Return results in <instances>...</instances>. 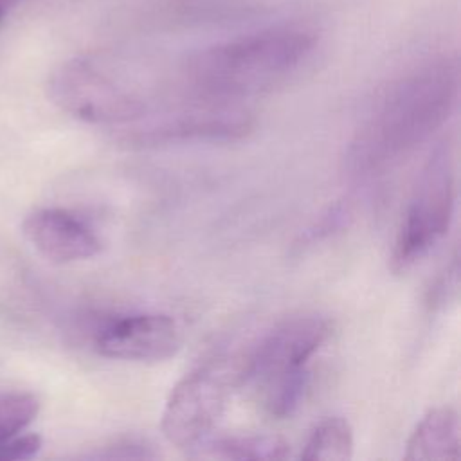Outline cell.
I'll return each instance as SVG.
<instances>
[{
	"label": "cell",
	"instance_id": "1",
	"mask_svg": "<svg viewBox=\"0 0 461 461\" xmlns=\"http://www.w3.org/2000/svg\"><path fill=\"white\" fill-rule=\"evenodd\" d=\"M459 97V61L434 56L389 81L373 99L349 144L355 175H373L425 142L452 115Z\"/></svg>",
	"mask_w": 461,
	"mask_h": 461
},
{
	"label": "cell",
	"instance_id": "2",
	"mask_svg": "<svg viewBox=\"0 0 461 461\" xmlns=\"http://www.w3.org/2000/svg\"><path fill=\"white\" fill-rule=\"evenodd\" d=\"M315 45L308 27H268L196 50L184 61L182 79L194 99L240 103L286 81Z\"/></svg>",
	"mask_w": 461,
	"mask_h": 461
},
{
	"label": "cell",
	"instance_id": "3",
	"mask_svg": "<svg viewBox=\"0 0 461 461\" xmlns=\"http://www.w3.org/2000/svg\"><path fill=\"white\" fill-rule=\"evenodd\" d=\"M456 205V167L448 142H439L427 158L405 207L393 250L391 270L407 272L447 234Z\"/></svg>",
	"mask_w": 461,
	"mask_h": 461
},
{
	"label": "cell",
	"instance_id": "4",
	"mask_svg": "<svg viewBox=\"0 0 461 461\" xmlns=\"http://www.w3.org/2000/svg\"><path fill=\"white\" fill-rule=\"evenodd\" d=\"M241 384L240 358H214L182 376L171 389L160 420L164 438L178 448H196L220 421L227 400Z\"/></svg>",
	"mask_w": 461,
	"mask_h": 461
},
{
	"label": "cell",
	"instance_id": "5",
	"mask_svg": "<svg viewBox=\"0 0 461 461\" xmlns=\"http://www.w3.org/2000/svg\"><path fill=\"white\" fill-rule=\"evenodd\" d=\"M50 99L68 115L103 126H126L148 115V103L90 58H70L49 77Z\"/></svg>",
	"mask_w": 461,
	"mask_h": 461
},
{
	"label": "cell",
	"instance_id": "6",
	"mask_svg": "<svg viewBox=\"0 0 461 461\" xmlns=\"http://www.w3.org/2000/svg\"><path fill=\"white\" fill-rule=\"evenodd\" d=\"M252 128L254 117L240 103L194 99L178 110L122 126L121 140L140 148L191 140H236Z\"/></svg>",
	"mask_w": 461,
	"mask_h": 461
},
{
	"label": "cell",
	"instance_id": "7",
	"mask_svg": "<svg viewBox=\"0 0 461 461\" xmlns=\"http://www.w3.org/2000/svg\"><path fill=\"white\" fill-rule=\"evenodd\" d=\"M330 335L331 322L321 315H297L279 322L240 358L241 384H263L270 378L304 369Z\"/></svg>",
	"mask_w": 461,
	"mask_h": 461
},
{
	"label": "cell",
	"instance_id": "8",
	"mask_svg": "<svg viewBox=\"0 0 461 461\" xmlns=\"http://www.w3.org/2000/svg\"><path fill=\"white\" fill-rule=\"evenodd\" d=\"M182 346L178 322L166 313L142 312L104 321L94 333V349L117 360L160 362Z\"/></svg>",
	"mask_w": 461,
	"mask_h": 461
},
{
	"label": "cell",
	"instance_id": "9",
	"mask_svg": "<svg viewBox=\"0 0 461 461\" xmlns=\"http://www.w3.org/2000/svg\"><path fill=\"white\" fill-rule=\"evenodd\" d=\"M22 230L34 250L52 263L63 265L90 259L103 247L95 230L65 209H38L23 220Z\"/></svg>",
	"mask_w": 461,
	"mask_h": 461
},
{
	"label": "cell",
	"instance_id": "10",
	"mask_svg": "<svg viewBox=\"0 0 461 461\" xmlns=\"http://www.w3.org/2000/svg\"><path fill=\"white\" fill-rule=\"evenodd\" d=\"M461 448L459 414L450 405L430 409L411 432L405 457L411 461L457 459Z\"/></svg>",
	"mask_w": 461,
	"mask_h": 461
},
{
	"label": "cell",
	"instance_id": "11",
	"mask_svg": "<svg viewBox=\"0 0 461 461\" xmlns=\"http://www.w3.org/2000/svg\"><path fill=\"white\" fill-rule=\"evenodd\" d=\"M203 445V443H202ZM200 447V445H198ZM200 456L216 459H285L290 454V443L277 434H241L225 436L203 445Z\"/></svg>",
	"mask_w": 461,
	"mask_h": 461
},
{
	"label": "cell",
	"instance_id": "12",
	"mask_svg": "<svg viewBox=\"0 0 461 461\" xmlns=\"http://www.w3.org/2000/svg\"><path fill=\"white\" fill-rule=\"evenodd\" d=\"M353 429L340 416L324 418L312 430L301 457L306 461H344L353 456Z\"/></svg>",
	"mask_w": 461,
	"mask_h": 461
},
{
	"label": "cell",
	"instance_id": "13",
	"mask_svg": "<svg viewBox=\"0 0 461 461\" xmlns=\"http://www.w3.org/2000/svg\"><path fill=\"white\" fill-rule=\"evenodd\" d=\"M308 371L299 369L288 375H281L276 378H270L263 384H259L261 387V402H263V409L277 420L288 418L292 416L297 407L301 405L306 387H308Z\"/></svg>",
	"mask_w": 461,
	"mask_h": 461
},
{
	"label": "cell",
	"instance_id": "14",
	"mask_svg": "<svg viewBox=\"0 0 461 461\" xmlns=\"http://www.w3.org/2000/svg\"><path fill=\"white\" fill-rule=\"evenodd\" d=\"M40 402L31 393L0 394V443L20 434L38 416Z\"/></svg>",
	"mask_w": 461,
	"mask_h": 461
},
{
	"label": "cell",
	"instance_id": "15",
	"mask_svg": "<svg viewBox=\"0 0 461 461\" xmlns=\"http://www.w3.org/2000/svg\"><path fill=\"white\" fill-rule=\"evenodd\" d=\"M43 447L40 434H14L0 443V461H20L34 457Z\"/></svg>",
	"mask_w": 461,
	"mask_h": 461
},
{
	"label": "cell",
	"instance_id": "16",
	"mask_svg": "<svg viewBox=\"0 0 461 461\" xmlns=\"http://www.w3.org/2000/svg\"><path fill=\"white\" fill-rule=\"evenodd\" d=\"M459 286V258L454 254L447 270L438 277L434 288L430 290V304L432 306H445L457 297Z\"/></svg>",
	"mask_w": 461,
	"mask_h": 461
},
{
	"label": "cell",
	"instance_id": "17",
	"mask_svg": "<svg viewBox=\"0 0 461 461\" xmlns=\"http://www.w3.org/2000/svg\"><path fill=\"white\" fill-rule=\"evenodd\" d=\"M95 459H151L157 454L144 443L117 441L94 454Z\"/></svg>",
	"mask_w": 461,
	"mask_h": 461
},
{
	"label": "cell",
	"instance_id": "18",
	"mask_svg": "<svg viewBox=\"0 0 461 461\" xmlns=\"http://www.w3.org/2000/svg\"><path fill=\"white\" fill-rule=\"evenodd\" d=\"M346 216H348V209H346L344 205L331 207L312 229H308V230L304 232L303 241H304V243H315V241H319L321 238L330 236L331 232H335L337 229L342 227Z\"/></svg>",
	"mask_w": 461,
	"mask_h": 461
},
{
	"label": "cell",
	"instance_id": "19",
	"mask_svg": "<svg viewBox=\"0 0 461 461\" xmlns=\"http://www.w3.org/2000/svg\"><path fill=\"white\" fill-rule=\"evenodd\" d=\"M7 7H9V0H0V22H2Z\"/></svg>",
	"mask_w": 461,
	"mask_h": 461
}]
</instances>
